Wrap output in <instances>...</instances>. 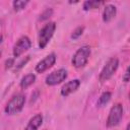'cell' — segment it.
Here are the masks:
<instances>
[{
	"label": "cell",
	"mask_w": 130,
	"mask_h": 130,
	"mask_svg": "<svg viewBox=\"0 0 130 130\" xmlns=\"http://www.w3.org/2000/svg\"><path fill=\"white\" fill-rule=\"evenodd\" d=\"M25 105V95L22 92L15 93L10 98L4 107V113L8 116H13L20 113Z\"/></svg>",
	"instance_id": "1"
},
{
	"label": "cell",
	"mask_w": 130,
	"mask_h": 130,
	"mask_svg": "<svg viewBox=\"0 0 130 130\" xmlns=\"http://www.w3.org/2000/svg\"><path fill=\"white\" fill-rule=\"evenodd\" d=\"M56 28L57 24L55 21H48L44 24L38 35V45L40 49H45L48 46L56 31Z\"/></svg>",
	"instance_id": "2"
},
{
	"label": "cell",
	"mask_w": 130,
	"mask_h": 130,
	"mask_svg": "<svg viewBox=\"0 0 130 130\" xmlns=\"http://www.w3.org/2000/svg\"><path fill=\"white\" fill-rule=\"evenodd\" d=\"M91 55V49L89 46L87 45H84V46H81L80 48H78L75 53L73 54L72 58H71V64L74 68L76 69H80V68H83L88 60H89V57Z\"/></svg>",
	"instance_id": "3"
},
{
	"label": "cell",
	"mask_w": 130,
	"mask_h": 130,
	"mask_svg": "<svg viewBox=\"0 0 130 130\" xmlns=\"http://www.w3.org/2000/svg\"><path fill=\"white\" fill-rule=\"evenodd\" d=\"M120 65V61L117 57H111L106 64L103 66L100 74H99V81L101 83H104L106 81H108L109 79H111L113 77V75L117 72L118 68Z\"/></svg>",
	"instance_id": "4"
},
{
	"label": "cell",
	"mask_w": 130,
	"mask_h": 130,
	"mask_svg": "<svg viewBox=\"0 0 130 130\" xmlns=\"http://www.w3.org/2000/svg\"><path fill=\"white\" fill-rule=\"evenodd\" d=\"M123 115H124V108L123 105L121 103H116L114 104V106H112V108L109 111L107 120H106V126L108 128H114L117 127L122 119H123Z\"/></svg>",
	"instance_id": "5"
},
{
	"label": "cell",
	"mask_w": 130,
	"mask_h": 130,
	"mask_svg": "<svg viewBox=\"0 0 130 130\" xmlns=\"http://www.w3.org/2000/svg\"><path fill=\"white\" fill-rule=\"evenodd\" d=\"M68 77V72L65 68H59L49 73L45 78V83L49 86H55L62 83Z\"/></svg>",
	"instance_id": "6"
},
{
	"label": "cell",
	"mask_w": 130,
	"mask_h": 130,
	"mask_svg": "<svg viewBox=\"0 0 130 130\" xmlns=\"http://www.w3.org/2000/svg\"><path fill=\"white\" fill-rule=\"evenodd\" d=\"M31 47V41L27 36H21L17 39V41L14 43L12 48V55L13 58H18L22 54H24L26 51H28Z\"/></svg>",
	"instance_id": "7"
},
{
	"label": "cell",
	"mask_w": 130,
	"mask_h": 130,
	"mask_svg": "<svg viewBox=\"0 0 130 130\" xmlns=\"http://www.w3.org/2000/svg\"><path fill=\"white\" fill-rule=\"evenodd\" d=\"M56 61H57V55L52 52V53L48 54L45 58H43L42 60H40L36 64L35 70H36L37 73H40V74L41 73H44L47 70H49L50 68H52L55 65Z\"/></svg>",
	"instance_id": "8"
},
{
	"label": "cell",
	"mask_w": 130,
	"mask_h": 130,
	"mask_svg": "<svg viewBox=\"0 0 130 130\" xmlns=\"http://www.w3.org/2000/svg\"><path fill=\"white\" fill-rule=\"evenodd\" d=\"M80 86V80L78 78H74V79H71L67 82H65L61 89H60V94L63 96V98H67L68 95H70L71 93L75 92Z\"/></svg>",
	"instance_id": "9"
},
{
	"label": "cell",
	"mask_w": 130,
	"mask_h": 130,
	"mask_svg": "<svg viewBox=\"0 0 130 130\" xmlns=\"http://www.w3.org/2000/svg\"><path fill=\"white\" fill-rule=\"evenodd\" d=\"M117 15V7L114 4H105L104 9H103V14L102 18L104 22H110L112 19H114Z\"/></svg>",
	"instance_id": "10"
},
{
	"label": "cell",
	"mask_w": 130,
	"mask_h": 130,
	"mask_svg": "<svg viewBox=\"0 0 130 130\" xmlns=\"http://www.w3.org/2000/svg\"><path fill=\"white\" fill-rule=\"evenodd\" d=\"M43 120H44V118L41 113L36 114L28 120V122L23 130H39V128L43 124Z\"/></svg>",
	"instance_id": "11"
},
{
	"label": "cell",
	"mask_w": 130,
	"mask_h": 130,
	"mask_svg": "<svg viewBox=\"0 0 130 130\" xmlns=\"http://www.w3.org/2000/svg\"><path fill=\"white\" fill-rule=\"evenodd\" d=\"M36 79H37L36 74H34V73H27L24 76H22V78L20 79V81H19V87L21 89H26V88H28L30 85H32L35 83Z\"/></svg>",
	"instance_id": "12"
},
{
	"label": "cell",
	"mask_w": 130,
	"mask_h": 130,
	"mask_svg": "<svg viewBox=\"0 0 130 130\" xmlns=\"http://www.w3.org/2000/svg\"><path fill=\"white\" fill-rule=\"evenodd\" d=\"M105 2L103 1H96V0H86L82 3V9L84 11H88L91 9H96L101 5H104Z\"/></svg>",
	"instance_id": "13"
},
{
	"label": "cell",
	"mask_w": 130,
	"mask_h": 130,
	"mask_svg": "<svg viewBox=\"0 0 130 130\" xmlns=\"http://www.w3.org/2000/svg\"><path fill=\"white\" fill-rule=\"evenodd\" d=\"M111 98H112V92L111 91H108V90L107 91H104L100 95V98L98 100V103H96L98 107H104V106H106L111 101Z\"/></svg>",
	"instance_id": "14"
},
{
	"label": "cell",
	"mask_w": 130,
	"mask_h": 130,
	"mask_svg": "<svg viewBox=\"0 0 130 130\" xmlns=\"http://www.w3.org/2000/svg\"><path fill=\"white\" fill-rule=\"evenodd\" d=\"M29 3V1L27 0H14L12 2V7L14 9V11H20V10H23L26 5Z\"/></svg>",
	"instance_id": "15"
},
{
	"label": "cell",
	"mask_w": 130,
	"mask_h": 130,
	"mask_svg": "<svg viewBox=\"0 0 130 130\" xmlns=\"http://www.w3.org/2000/svg\"><path fill=\"white\" fill-rule=\"evenodd\" d=\"M53 15V9L51 7L49 8H46L41 14H40V17H39V21H44V20H48L51 16Z\"/></svg>",
	"instance_id": "16"
},
{
	"label": "cell",
	"mask_w": 130,
	"mask_h": 130,
	"mask_svg": "<svg viewBox=\"0 0 130 130\" xmlns=\"http://www.w3.org/2000/svg\"><path fill=\"white\" fill-rule=\"evenodd\" d=\"M83 31H84V26H77L76 28H74L72 30V32L70 35V38L72 40H77L78 38H80L82 36Z\"/></svg>",
	"instance_id": "17"
},
{
	"label": "cell",
	"mask_w": 130,
	"mask_h": 130,
	"mask_svg": "<svg viewBox=\"0 0 130 130\" xmlns=\"http://www.w3.org/2000/svg\"><path fill=\"white\" fill-rule=\"evenodd\" d=\"M29 59H30V56H29V55H27V56H25L24 58H22V59L16 64V66H15V71H18V70H20L21 68H23V67L27 64V62L29 61Z\"/></svg>",
	"instance_id": "18"
},
{
	"label": "cell",
	"mask_w": 130,
	"mask_h": 130,
	"mask_svg": "<svg viewBox=\"0 0 130 130\" xmlns=\"http://www.w3.org/2000/svg\"><path fill=\"white\" fill-rule=\"evenodd\" d=\"M14 59H15V58H8V59L5 60V62H4V67H5L6 70L12 68V67L15 65V64H14V61H15Z\"/></svg>",
	"instance_id": "19"
},
{
	"label": "cell",
	"mask_w": 130,
	"mask_h": 130,
	"mask_svg": "<svg viewBox=\"0 0 130 130\" xmlns=\"http://www.w3.org/2000/svg\"><path fill=\"white\" fill-rule=\"evenodd\" d=\"M122 78H123V81L124 82H129L130 81V65L126 68V70H125Z\"/></svg>",
	"instance_id": "20"
},
{
	"label": "cell",
	"mask_w": 130,
	"mask_h": 130,
	"mask_svg": "<svg viewBox=\"0 0 130 130\" xmlns=\"http://www.w3.org/2000/svg\"><path fill=\"white\" fill-rule=\"evenodd\" d=\"M125 130H130V122H129V124L127 125V127H126V129Z\"/></svg>",
	"instance_id": "21"
},
{
	"label": "cell",
	"mask_w": 130,
	"mask_h": 130,
	"mask_svg": "<svg viewBox=\"0 0 130 130\" xmlns=\"http://www.w3.org/2000/svg\"><path fill=\"white\" fill-rule=\"evenodd\" d=\"M128 96H129V99H130V91H129V94H128Z\"/></svg>",
	"instance_id": "22"
}]
</instances>
